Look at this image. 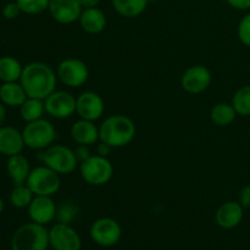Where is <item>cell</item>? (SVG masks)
Returning <instances> with one entry per match:
<instances>
[{"label": "cell", "mask_w": 250, "mask_h": 250, "mask_svg": "<svg viewBox=\"0 0 250 250\" xmlns=\"http://www.w3.org/2000/svg\"><path fill=\"white\" fill-rule=\"evenodd\" d=\"M58 75L48 63L33 61L23 66L20 83L29 98L46 99L56 90Z\"/></svg>", "instance_id": "obj_1"}, {"label": "cell", "mask_w": 250, "mask_h": 250, "mask_svg": "<svg viewBox=\"0 0 250 250\" xmlns=\"http://www.w3.org/2000/svg\"><path fill=\"white\" fill-rule=\"evenodd\" d=\"M137 133L133 120L126 115H111L99 126L100 142L109 144L111 148H122L131 143Z\"/></svg>", "instance_id": "obj_2"}, {"label": "cell", "mask_w": 250, "mask_h": 250, "mask_svg": "<svg viewBox=\"0 0 250 250\" xmlns=\"http://www.w3.org/2000/svg\"><path fill=\"white\" fill-rule=\"evenodd\" d=\"M49 231L43 225L28 222L20 226L11 238V250H46Z\"/></svg>", "instance_id": "obj_3"}, {"label": "cell", "mask_w": 250, "mask_h": 250, "mask_svg": "<svg viewBox=\"0 0 250 250\" xmlns=\"http://www.w3.org/2000/svg\"><path fill=\"white\" fill-rule=\"evenodd\" d=\"M37 159L59 175H70L80 165L75 151L63 144H53L43 150H39Z\"/></svg>", "instance_id": "obj_4"}, {"label": "cell", "mask_w": 250, "mask_h": 250, "mask_svg": "<svg viewBox=\"0 0 250 250\" xmlns=\"http://www.w3.org/2000/svg\"><path fill=\"white\" fill-rule=\"evenodd\" d=\"M22 136H23L24 146L37 151L53 146L58 138L54 125L45 119L27 122L22 129Z\"/></svg>", "instance_id": "obj_5"}, {"label": "cell", "mask_w": 250, "mask_h": 250, "mask_svg": "<svg viewBox=\"0 0 250 250\" xmlns=\"http://www.w3.org/2000/svg\"><path fill=\"white\" fill-rule=\"evenodd\" d=\"M80 172L88 185L100 187L110 182L114 176V166L106 156L97 154L80 164Z\"/></svg>", "instance_id": "obj_6"}, {"label": "cell", "mask_w": 250, "mask_h": 250, "mask_svg": "<svg viewBox=\"0 0 250 250\" xmlns=\"http://www.w3.org/2000/svg\"><path fill=\"white\" fill-rule=\"evenodd\" d=\"M26 185L31 188L34 195H45L53 197L59 192L61 187V178L58 172L42 165L32 168Z\"/></svg>", "instance_id": "obj_7"}, {"label": "cell", "mask_w": 250, "mask_h": 250, "mask_svg": "<svg viewBox=\"0 0 250 250\" xmlns=\"http://www.w3.org/2000/svg\"><path fill=\"white\" fill-rule=\"evenodd\" d=\"M59 81L68 88L82 87L89 77V70L84 61L76 58H67L61 61L56 71Z\"/></svg>", "instance_id": "obj_8"}, {"label": "cell", "mask_w": 250, "mask_h": 250, "mask_svg": "<svg viewBox=\"0 0 250 250\" xmlns=\"http://www.w3.org/2000/svg\"><path fill=\"white\" fill-rule=\"evenodd\" d=\"M90 238L100 247H112L121 239L122 229L116 220L111 217H100L90 226Z\"/></svg>", "instance_id": "obj_9"}, {"label": "cell", "mask_w": 250, "mask_h": 250, "mask_svg": "<svg viewBox=\"0 0 250 250\" xmlns=\"http://www.w3.org/2000/svg\"><path fill=\"white\" fill-rule=\"evenodd\" d=\"M45 111L49 116L58 120H65L76 112L77 98L66 90H55L44 99Z\"/></svg>", "instance_id": "obj_10"}, {"label": "cell", "mask_w": 250, "mask_h": 250, "mask_svg": "<svg viewBox=\"0 0 250 250\" xmlns=\"http://www.w3.org/2000/svg\"><path fill=\"white\" fill-rule=\"evenodd\" d=\"M49 244L54 250H81L82 239L70 225L58 222L49 229Z\"/></svg>", "instance_id": "obj_11"}, {"label": "cell", "mask_w": 250, "mask_h": 250, "mask_svg": "<svg viewBox=\"0 0 250 250\" xmlns=\"http://www.w3.org/2000/svg\"><path fill=\"white\" fill-rule=\"evenodd\" d=\"M212 81L211 72L204 65L188 67L181 77V87L189 94H200L210 87Z\"/></svg>", "instance_id": "obj_12"}, {"label": "cell", "mask_w": 250, "mask_h": 250, "mask_svg": "<svg viewBox=\"0 0 250 250\" xmlns=\"http://www.w3.org/2000/svg\"><path fill=\"white\" fill-rule=\"evenodd\" d=\"M104 100L98 93L87 90V92L81 93L77 97L76 112L80 116V119L95 122L104 115Z\"/></svg>", "instance_id": "obj_13"}, {"label": "cell", "mask_w": 250, "mask_h": 250, "mask_svg": "<svg viewBox=\"0 0 250 250\" xmlns=\"http://www.w3.org/2000/svg\"><path fill=\"white\" fill-rule=\"evenodd\" d=\"M27 209L31 221L43 226L50 224L54 219H56V212H58V207L53 198L45 195H34L33 200Z\"/></svg>", "instance_id": "obj_14"}, {"label": "cell", "mask_w": 250, "mask_h": 250, "mask_svg": "<svg viewBox=\"0 0 250 250\" xmlns=\"http://www.w3.org/2000/svg\"><path fill=\"white\" fill-rule=\"evenodd\" d=\"M48 10L56 22L71 24L80 20L83 7L78 0H49Z\"/></svg>", "instance_id": "obj_15"}, {"label": "cell", "mask_w": 250, "mask_h": 250, "mask_svg": "<svg viewBox=\"0 0 250 250\" xmlns=\"http://www.w3.org/2000/svg\"><path fill=\"white\" fill-rule=\"evenodd\" d=\"M243 216L244 208L242 207L241 203L229 200V202L220 205L216 214H215V220L221 229H232L241 224Z\"/></svg>", "instance_id": "obj_16"}, {"label": "cell", "mask_w": 250, "mask_h": 250, "mask_svg": "<svg viewBox=\"0 0 250 250\" xmlns=\"http://www.w3.org/2000/svg\"><path fill=\"white\" fill-rule=\"evenodd\" d=\"M22 131L12 126L0 127V154L4 156H12L21 154L24 148Z\"/></svg>", "instance_id": "obj_17"}, {"label": "cell", "mask_w": 250, "mask_h": 250, "mask_svg": "<svg viewBox=\"0 0 250 250\" xmlns=\"http://www.w3.org/2000/svg\"><path fill=\"white\" fill-rule=\"evenodd\" d=\"M71 137L77 144L93 146L100 141L99 127H97L94 121L80 119L71 127Z\"/></svg>", "instance_id": "obj_18"}, {"label": "cell", "mask_w": 250, "mask_h": 250, "mask_svg": "<svg viewBox=\"0 0 250 250\" xmlns=\"http://www.w3.org/2000/svg\"><path fill=\"white\" fill-rule=\"evenodd\" d=\"M31 170L28 159L22 155V153L7 158L6 171L14 186L24 185L31 173Z\"/></svg>", "instance_id": "obj_19"}, {"label": "cell", "mask_w": 250, "mask_h": 250, "mask_svg": "<svg viewBox=\"0 0 250 250\" xmlns=\"http://www.w3.org/2000/svg\"><path fill=\"white\" fill-rule=\"evenodd\" d=\"M78 22L83 31L89 34L102 33L107 23L105 14L103 12V10L98 9V7L83 9Z\"/></svg>", "instance_id": "obj_20"}, {"label": "cell", "mask_w": 250, "mask_h": 250, "mask_svg": "<svg viewBox=\"0 0 250 250\" xmlns=\"http://www.w3.org/2000/svg\"><path fill=\"white\" fill-rule=\"evenodd\" d=\"M28 98L20 82H7L0 85V102L6 107H20Z\"/></svg>", "instance_id": "obj_21"}, {"label": "cell", "mask_w": 250, "mask_h": 250, "mask_svg": "<svg viewBox=\"0 0 250 250\" xmlns=\"http://www.w3.org/2000/svg\"><path fill=\"white\" fill-rule=\"evenodd\" d=\"M23 66L14 56H1L0 58V81L2 83L20 82Z\"/></svg>", "instance_id": "obj_22"}, {"label": "cell", "mask_w": 250, "mask_h": 250, "mask_svg": "<svg viewBox=\"0 0 250 250\" xmlns=\"http://www.w3.org/2000/svg\"><path fill=\"white\" fill-rule=\"evenodd\" d=\"M115 11L124 17L133 19L146 11L149 0H111Z\"/></svg>", "instance_id": "obj_23"}, {"label": "cell", "mask_w": 250, "mask_h": 250, "mask_svg": "<svg viewBox=\"0 0 250 250\" xmlns=\"http://www.w3.org/2000/svg\"><path fill=\"white\" fill-rule=\"evenodd\" d=\"M237 117V112L233 105L229 103H219L210 110V119L216 126L226 127L233 124Z\"/></svg>", "instance_id": "obj_24"}, {"label": "cell", "mask_w": 250, "mask_h": 250, "mask_svg": "<svg viewBox=\"0 0 250 250\" xmlns=\"http://www.w3.org/2000/svg\"><path fill=\"white\" fill-rule=\"evenodd\" d=\"M21 119L24 122L37 121L39 119H43V115L45 114V104L44 100L38 98H27L26 102L19 107Z\"/></svg>", "instance_id": "obj_25"}, {"label": "cell", "mask_w": 250, "mask_h": 250, "mask_svg": "<svg viewBox=\"0 0 250 250\" xmlns=\"http://www.w3.org/2000/svg\"><path fill=\"white\" fill-rule=\"evenodd\" d=\"M33 192H32L31 188L26 183L24 185L14 186L9 195L10 203L16 209H27L32 203V200H33Z\"/></svg>", "instance_id": "obj_26"}, {"label": "cell", "mask_w": 250, "mask_h": 250, "mask_svg": "<svg viewBox=\"0 0 250 250\" xmlns=\"http://www.w3.org/2000/svg\"><path fill=\"white\" fill-rule=\"evenodd\" d=\"M232 105L239 116H250V84L243 85L234 93Z\"/></svg>", "instance_id": "obj_27"}, {"label": "cell", "mask_w": 250, "mask_h": 250, "mask_svg": "<svg viewBox=\"0 0 250 250\" xmlns=\"http://www.w3.org/2000/svg\"><path fill=\"white\" fill-rule=\"evenodd\" d=\"M23 14L38 15L49 9V0H16Z\"/></svg>", "instance_id": "obj_28"}, {"label": "cell", "mask_w": 250, "mask_h": 250, "mask_svg": "<svg viewBox=\"0 0 250 250\" xmlns=\"http://www.w3.org/2000/svg\"><path fill=\"white\" fill-rule=\"evenodd\" d=\"M78 214V207L71 202H65L58 208V212H56V219L59 222L62 224H68L73 221L76 215Z\"/></svg>", "instance_id": "obj_29"}, {"label": "cell", "mask_w": 250, "mask_h": 250, "mask_svg": "<svg viewBox=\"0 0 250 250\" xmlns=\"http://www.w3.org/2000/svg\"><path fill=\"white\" fill-rule=\"evenodd\" d=\"M237 34H238V39L241 41V43L250 48V12L244 15L243 19L239 21Z\"/></svg>", "instance_id": "obj_30"}, {"label": "cell", "mask_w": 250, "mask_h": 250, "mask_svg": "<svg viewBox=\"0 0 250 250\" xmlns=\"http://www.w3.org/2000/svg\"><path fill=\"white\" fill-rule=\"evenodd\" d=\"M2 16L6 20H15L16 17H19V15L21 14V9H20L19 4L16 1L15 2H7L6 5L2 9Z\"/></svg>", "instance_id": "obj_31"}, {"label": "cell", "mask_w": 250, "mask_h": 250, "mask_svg": "<svg viewBox=\"0 0 250 250\" xmlns=\"http://www.w3.org/2000/svg\"><path fill=\"white\" fill-rule=\"evenodd\" d=\"M73 151H75V155L80 164L83 163V161H85L87 159H89L90 156H92V154H90V150H89V146L78 144V146L73 149Z\"/></svg>", "instance_id": "obj_32"}, {"label": "cell", "mask_w": 250, "mask_h": 250, "mask_svg": "<svg viewBox=\"0 0 250 250\" xmlns=\"http://www.w3.org/2000/svg\"><path fill=\"white\" fill-rule=\"evenodd\" d=\"M238 202L241 203V205L244 209L250 208V185L244 186V187L242 188L238 195Z\"/></svg>", "instance_id": "obj_33"}, {"label": "cell", "mask_w": 250, "mask_h": 250, "mask_svg": "<svg viewBox=\"0 0 250 250\" xmlns=\"http://www.w3.org/2000/svg\"><path fill=\"white\" fill-rule=\"evenodd\" d=\"M226 2L236 10H241V11L250 10V0H226Z\"/></svg>", "instance_id": "obj_34"}, {"label": "cell", "mask_w": 250, "mask_h": 250, "mask_svg": "<svg viewBox=\"0 0 250 250\" xmlns=\"http://www.w3.org/2000/svg\"><path fill=\"white\" fill-rule=\"evenodd\" d=\"M111 149L112 148L109 146V144L104 143V142H100V143L98 144V146H97V154H98V155H100V156H106V158H107V155L110 154Z\"/></svg>", "instance_id": "obj_35"}, {"label": "cell", "mask_w": 250, "mask_h": 250, "mask_svg": "<svg viewBox=\"0 0 250 250\" xmlns=\"http://www.w3.org/2000/svg\"><path fill=\"white\" fill-rule=\"evenodd\" d=\"M78 1L83 9H89V7H97L100 0H78Z\"/></svg>", "instance_id": "obj_36"}, {"label": "cell", "mask_w": 250, "mask_h": 250, "mask_svg": "<svg viewBox=\"0 0 250 250\" xmlns=\"http://www.w3.org/2000/svg\"><path fill=\"white\" fill-rule=\"evenodd\" d=\"M5 120H6V106L0 102V127L4 126Z\"/></svg>", "instance_id": "obj_37"}, {"label": "cell", "mask_w": 250, "mask_h": 250, "mask_svg": "<svg viewBox=\"0 0 250 250\" xmlns=\"http://www.w3.org/2000/svg\"><path fill=\"white\" fill-rule=\"evenodd\" d=\"M4 209H5V203H4V200H2L1 198H0V214H1V212L4 211Z\"/></svg>", "instance_id": "obj_38"}]
</instances>
